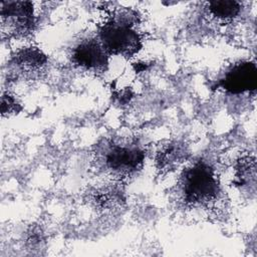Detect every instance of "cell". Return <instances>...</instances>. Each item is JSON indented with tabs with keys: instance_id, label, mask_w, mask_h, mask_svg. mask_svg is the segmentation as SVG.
Masks as SVG:
<instances>
[{
	"instance_id": "obj_7",
	"label": "cell",
	"mask_w": 257,
	"mask_h": 257,
	"mask_svg": "<svg viewBox=\"0 0 257 257\" xmlns=\"http://www.w3.org/2000/svg\"><path fill=\"white\" fill-rule=\"evenodd\" d=\"M13 63L26 75H32L40 72L46 63L45 55L35 47L24 48L14 57Z\"/></svg>"
},
{
	"instance_id": "obj_5",
	"label": "cell",
	"mask_w": 257,
	"mask_h": 257,
	"mask_svg": "<svg viewBox=\"0 0 257 257\" xmlns=\"http://www.w3.org/2000/svg\"><path fill=\"white\" fill-rule=\"evenodd\" d=\"M106 51L97 41H81L72 52V61L82 69L90 72H102L107 66Z\"/></svg>"
},
{
	"instance_id": "obj_8",
	"label": "cell",
	"mask_w": 257,
	"mask_h": 257,
	"mask_svg": "<svg viewBox=\"0 0 257 257\" xmlns=\"http://www.w3.org/2000/svg\"><path fill=\"white\" fill-rule=\"evenodd\" d=\"M208 9L215 18L227 21L238 15L240 11V4L233 0H217L209 2Z\"/></svg>"
},
{
	"instance_id": "obj_10",
	"label": "cell",
	"mask_w": 257,
	"mask_h": 257,
	"mask_svg": "<svg viewBox=\"0 0 257 257\" xmlns=\"http://www.w3.org/2000/svg\"><path fill=\"white\" fill-rule=\"evenodd\" d=\"M92 201L97 207L106 209L117 203V201H119V196L114 190H101L93 194Z\"/></svg>"
},
{
	"instance_id": "obj_3",
	"label": "cell",
	"mask_w": 257,
	"mask_h": 257,
	"mask_svg": "<svg viewBox=\"0 0 257 257\" xmlns=\"http://www.w3.org/2000/svg\"><path fill=\"white\" fill-rule=\"evenodd\" d=\"M102 166L111 175L124 178L141 169L144 162L143 152L135 146L108 145L100 157Z\"/></svg>"
},
{
	"instance_id": "obj_2",
	"label": "cell",
	"mask_w": 257,
	"mask_h": 257,
	"mask_svg": "<svg viewBox=\"0 0 257 257\" xmlns=\"http://www.w3.org/2000/svg\"><path fill=\"white\" fill-rule=\"evenodd\" d=\"M101 45L105 51L122 56H132L141 47V38L132 27L120 21H112L100 30Z\"/></svg>"
},
{
	"instance_id": "obj_11",
	"label": "cell",
	"mask_w": 257,
	"mask_h": 257,
	"mask_svg": "<svg viewBox=\"0 0 257 257\" xmlns=\"http://www.w3.org/2000/svg\"><path fill=\"white\" fill-rule=\"evenodd\" d=\"M19 110V106L18 103L16 102V100L7 94H3L2 95V99H1V112L3 115L5 114H10V113H14L17 112Z\"/></svg>"
},
{
	"instance_id": "obj_6",
	"label": "cell",
	"mask_w": 257,
	"mask_h": 257,
	"mask_svg": "<svg viewBox=\"0 0 257 257\" xmlns=\"http://www.w3.org/2000/svg\"><path fill=\"white\" fill-rule=\"evenodd\" d=\"M257 84V69L254 63L245 61L236 64L223 78L222 87L231 93L254 90Z\"/></svg>"
},
{
	"instance_id": "obj_9",
	"label": "cell",
	"mask_w": 257,
	"mask_h": 257,
	"mask_svg": "<svg viewBox=\"0 0 257 257\" xmlns=\"http://www.w3.org/2000/svg\"><path fill=\"white\" fill-rule=\"evenodd\" d=\"M183 155L182 150L176 144H170L164 147L157 155V164L159 169H171L177 165Z\"/></svg>"
},
{
	"instance_id": "obj_1",
	"label": "cell",
	"mask_w": 257,
	"mask_h": 257,
	"mask_svg": "<svg viewBox=\"0 0 257 257\" xmlns=\"http://www.w3.org/2000/svg\"><path fill=\"white\" fill-rule=\"evenodd\" d=\"M183 193L191 204H206L214 200L219 188L213 170L205 164H197L185 172Z\"/></svg>"
},
{
	"instance_id": "obj_4",
	"label": "cell",
	"mask_w": 257,
	"mask_h": 257,
	"mask_svg": "<svg viewBox=\"0 0 257 257\" xmlns=\"http://www.w3.org/2000/svg\"><path fill=\"white\" fill-rule=\"evenodd\" d=\"M2 26L9 33L24 35L29 33L34 24L33 5L26 1L1 2Z\"/></svg>"
}]
</instances>
